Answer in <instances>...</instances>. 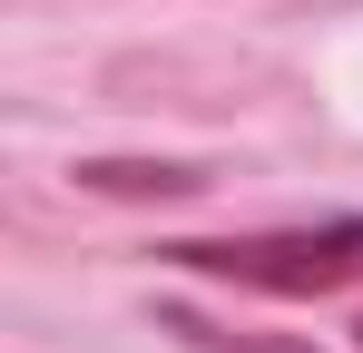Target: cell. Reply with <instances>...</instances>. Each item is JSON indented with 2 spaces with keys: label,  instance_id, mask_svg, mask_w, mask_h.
I'll use <instances>...</instances> for the list:
<instances>
[{
  "label": "cell",
  "instance_id": "2",
  "mask_svg": "<svg viewBox=\"0 0 363 353\" xmlns=\"http://www.w3.org/2000/svg\"><path fill=\"white\" fill-rule=\"evenodd\" d=\"M157 334H177L186 353H314L304 334H265V324H226V314H196V304H157Z\"/></svg>",
  "mask_w": 363,
  "mask_h": 353
},
{
  "label": "cell",
  "instance_id": "4",
  "mask_svg": "<svg viewBox=\"0 0 363 353\" xmlns=\"http://www.w3.org/2000/svg\"><path fill=\"white\" fill-rule=\"evenodd\" d=\"M354 334H363V324H354Z\"/></svg>",
  "mask_w": 363,
  "mask_h": 353
},
{
  "label": "cell",
  "instance_id": "1",
  "mask_svg": "<svg viewBox=\"0 0 363 353\" xmlns=\"http://www.w3.org/2000/svg\"><path fill=\"white\" fill-rule=\"evenodd\" d=\"M186 275L255 294H344L363 285V216H324V226H275V235H216V245H157Z\"/></svg>",
  "mask_w": 363,
  "mask_h": 353
},
{
  "label": "cell",
  "instance_id": "3",
  "mask_svg": "<svg viewBox=\"0 0 363 353\" xmlns=\"http://www.w3.org/2000/svg\"><path fill=\"white\" fill-rule=\"evenodd\" d=\"M79 186H108V196H196V167H79Z\"/></svg>",
  "mask_w": 363,
  "mask_h": 353
}]
</instances>
